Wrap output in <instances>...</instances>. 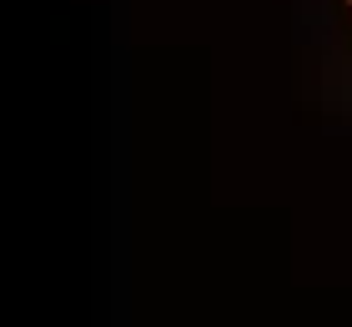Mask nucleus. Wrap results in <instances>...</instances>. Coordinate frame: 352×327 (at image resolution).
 <instances>
[{"label":"nucleus","instance_id":"f257e3e1","mask_svg":"<svg viewBox=\"0 0 352 327\" xmlns=\"http://www.w3.org/2000/svg\"><path fill=\"white\" fill-rule=\"evenodd\" d=\"M347 6H352V0H347Z\"/></svg>","mask_w":352,"mask_h":327}]
</instances>
